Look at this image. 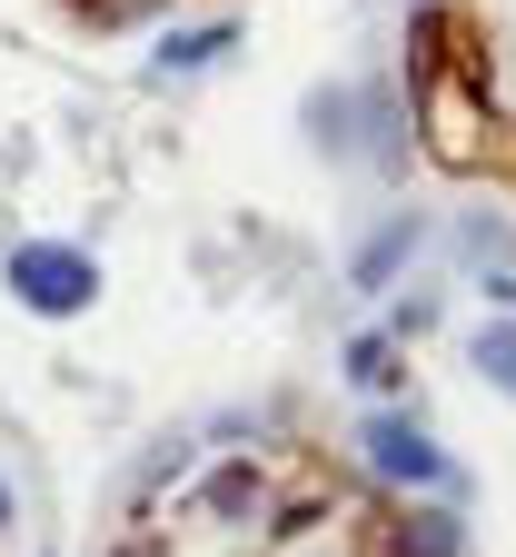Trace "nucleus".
<instances>
[{
	"label": "nucleus",
	"instance_id": "1a4fd4ad",
	"mask_svg": "<svg viewBox=\"0 0 516 557\" xmlns=\"http://www.w3.org/2000/svg\"><path fill=\"white\" fill-rule=\"evenodd\" d=\"M70 11H80V21H100V30H129V21H150L160 0H70Z\"/></svg>",
	"mask_w": 516,
	"mask_h": 557
},
{
	"label": "nucleus",
	"instance_id": "f03ea898",
	"mask_svg": "<svg viewBox=\"0 0 516 557\" xmlns=\"http://www.w3.org/2000/svg\"><path fill=\"white\" fill-rule=\"evenodd\" d=\"M0 278H11V299L30 319H80L100 299V259L70 249V239H21L11 259H0Z\"/></svg>",
	"mask_w": 516,
	"mask_h": 557
},
{
	"label": "nucleus",
	"instance_id": "9d476101",
	"mask_svg": "<svg viewBox=\"0 0 516 557\" xmlns=\"http://www.w3.org/2000/svg\"><path fill=\"white\" fill-rule=\"evenodd\" d=\"M0 528H11V478H0Z\"/></svg>",
	"mask_w": 516,
	"mask_h": 557
},
{
	"label": "nucleus",
	"instance_id": "9b49d317",
	"mask_svg": "<svg viewBox=\"0 0 516 557\" xmlns=\"http://www.w3.org/2000/svg\"><path fill=\"white\" fill-rule=\"evenodd\" d=\"M506 160H516V139H506Z\"/></svg>",
	"mask_w": 516,
	"mask_h": 557
},
{
	"label": "nucleus",
	"instance_id": "0eeeda50",
	"mask_svg": "<svg viewBox=\"0 0 516 557\" xmlns=\"http://www.w3.org/2000/svg\"><path fill=\"white\" fill-rule=\"evenodd\" d=\"M218 50H239V30H229V21H199V30H169V40H160V81H169V70H209Z\"/></svg>",
	"mask_w": 516,
	"mask_h": 557
},
{
	"label": "nucleus",
	"instance_id": "423d86ee",
	"mask_svg": "<svg viewBox=\"0 0 516 557\" xmlns=\"http://www.w3.org/2000/svg\"><path fill=\"white\" fill-rule=\"evenodd\" d=\"M407 259H417V220H388L378 239L357 249V289H388V278H398Z\"/></svg>",
	"mask_w": 516,
	"mask_h": 557
},
{
	"label": "nucleus",
	"instance_id": "6e6552de",
	"mask_svg": "<svg viewBox=\"0 0 516 557\" xmlns=\"http://www.w3.org/2000/svg\"><path fill=\"white\" fill-rule=\"evenodd\" d=\"M477 369H487L496 398H516V319H487L477 329Z\"/></svg>",
	"mask_w": 516,
	"mask_h": 557
},
{
	"label": "nucleus",
	"instance_id": "f257e3e1",
	"mask_svg": "<svg viewBox=\"0 0 516 557\" xmlns=\"http://www.w3.org/2000/svg\"><path fill=\"white\" fill-rule=\"evenodd\" d=\"M477 11L467 0H427L407 21V120H417V150L448 170V180H477L506 160V120H496V60L477 50Z\"/></svg>",
	"mask_w": 516,
	"mask_h": 557
},
{
	"label": "nucleus",
	"instance_id": "20e7f679",
	"mask_svg": "<svg viewBox=\"0 0 516 557\" xmlns=\"http://www.w3.org/2000/svg\"><path fill=\"white\" fill-rule=\"evenodd\" d=\"M338 369H348L367 398H388V388L407 379V338H398V329H357V338L338 348Z\"/></svg>",
	"mask_w": 516,
	"mask_h": 557
},
{
	"label": "nucleus",
	"instance_id": "39448f33",
	"mask_svg": "<svg viewBox=\"0 0 516 557\" xmlns=\"http://www.w3.org/2000/svg\"><path fill=\"white\" fill-rule=\"evenodd\" d=\"M199 508H209L218 528H239V518H259V508H268V468H259V458H229V468H218V478L199 487Z\"/></svg>",
	"mask_w": 516,
	"mask_h": 557
},
{
	"label": "nucleus",
	"instance_id": "7ed1b4c3",
	"mask_svg": "<svg viewBox=\"0 0 516 557\" xmlns=\"http://www.w3.org/2000/svg\"><path fill=\"white\" fill-rule=\"evenodd\" d=\"M357 448H367V468H378L388 487H448V448H437L417 418H398V408H367Z\"/></svg>",
	"mask_w": 516,
	"mask_h": 557
}]
</instances>
